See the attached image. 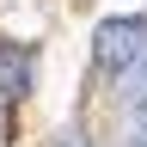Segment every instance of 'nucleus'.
Returning <instances> with one entry per match:
<instances>
[{
	"instance_id": "obj_3",
	"label": "nucleus",
	"mask_w": 147,
	"mask_h": 147,
	"mask_svg": "<svg viewBox=\"0 0 147 147\" xmlns=\"http://www.w3.org/2000/svg\"><path fill=\"white\" fill-rule=\"evenodd\" d=\"M55 147H86V135H80V129H61V135H55Z\"/></svg>"
},
{
	"instance_id": "obj_2",
	"label": "nucleus",
	"mask_w": 147,
	"mask_h": 147,
	"mask_svg": "<svg viewBox=\"0 0 147 147\" xmlns=\"http://www.w3.org/2000/svg\"><path fill=\"white\" fill-rule=\"evenodd\" d=\"M25 92H31V67H25V55H18V49H0V98L18 104Z\"/></svg>"
},
{
	"instance_id": "obj_6",
	"label": "nucleus",
	"mask_w": 147,
	"mask_h": 147,
	"mask_svg": "<svg viewBox=\"0 0 147 147\" xmlns=\"http://www.w3.org/2000/svg\"><path fill=\"white\" fill-rule=\"evenodd\" d=\"M135 147H147V141H135Z\"/></svg>"
},
{
	"instance_id": "obj_1",
	"label": "nucleus",
	"mask_w": 147,
	"mask_h": 147,
	"mask_svg": "<svg viewBox=\"0 0 147 147\" xmlns=\"http://www.w3.org/2000/svg\"><path fill=\"white\" fill-rule=\"evenodd\" d=\"M141 49H147V25L135 12H123V18H104L98 31H92V61H98L104 74H129L141 61Z\"/></svg>"
},
{
	"instance_id": "obj_4",
	"label": "nucleus",
	"mask_w": 147,
	"mask_h": 147,
	"mask_svg": "<svg viewBox=\"0 0 147 147\" xmlns=\"http://www.w3.org/2000/svg\"><path fill=\"white\" fill-rule=\"evenodd\" d=\"M135 123L147 129V92H141V98H135Z\"/></svg>"
},
{
	"instance_id": "obj_5",
	"label": "nucleus",
	"mask_w": 147,
	"mask_h": 147,
	"mask_svg": "<svg viewBox=\"0 0 147 147\" xmlns=\"http://www.w3.org/2000/svg\"><path fill=\"white\" fill-rule=\"evenodd\" d=\"M135 67H141V74H147V49H141V61H135Z\"/></svg>"
}]
</instances>
